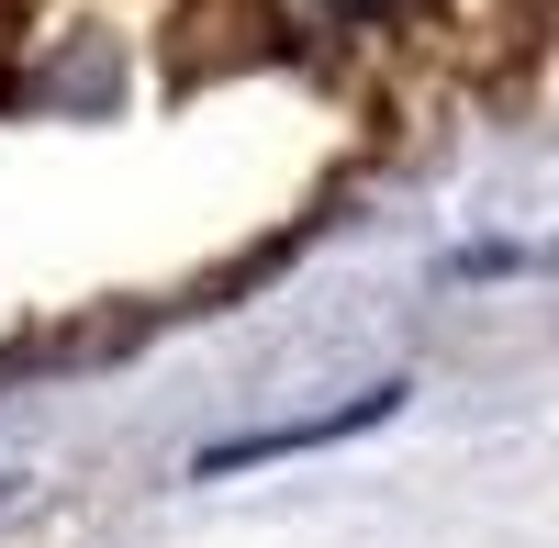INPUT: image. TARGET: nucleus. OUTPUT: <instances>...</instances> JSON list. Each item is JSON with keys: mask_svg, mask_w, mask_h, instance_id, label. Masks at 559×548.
Returning <instances> with one entry per match:
<instances>
[{"mask_svg": "<svg viewBox=\"0 0 559 548\" xmlns=\"http://www.w3.org/2000/svg\"><path fill=\"white\" fill-rule=\"evenodd\" d=\"M381 415H403V381H369L358 403H336V415H302V426H258V437H224V448H202V481H224V470H258V460H292V448H336V437H369Z\"/></svg>", "mask_w": 559, "mask_h": 548, "instance_id": "nucleus-1", "label": "nucleus"}, {"mask_svg": "<svg viewBox=\"0 0 559 548\" xmlns=\"http://www.w3.org/2000/svg\"><path fill=\"white\" fill-rule=\"evenodd\" d=\"M336 23H381V12H403V0H324Z\"/></svg>", "mask_w": 559, "mask_h": 548, "instance_id": "nucleus-2", "label": "nucleus"}]
</instances>
